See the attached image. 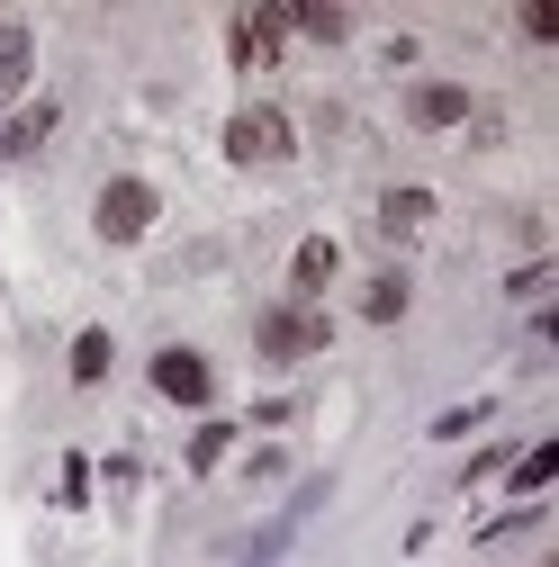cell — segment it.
I'll return each instance as SVG.
<instances>
[{"mask_svg":"<svg viewBox=\"0 0 559 567\" xmlns=\"http://www.w3.org/2000/svg\"><path fill=\"white\" fill-rule=\"evenodd\" d=\"M478 423H497V405H487V396H469V405H443V414H434V442H460V433H478Z\"/></svg>","mask_w":559,"mask_h":567,"instance_id":"17","label":"cell"},{"mask_svg":"<svg viewBox=\"0 0 559 567\" xmlns=\"http://www.w3.org/2000/svg\"><path fill=\"white\" fill-rule=\"evenodd\" d=\"M226 451H235V423H226V414H207L199 433H190V477H207V468H217Z\"/></svg>","mask_w":559,"mask_h":567,"instance_id":"16","label":"cell"},{"mask_svg":"<svg viewBox=\"0 0 559 567\" xmlns=\"http://www.w3.org/2000/svg\"><path fill=\"white\" fill-rule=\"evenodd\" d=\"M289 414H298V405H289V396H262V405H253V414H244V423H262V433H280V423H289Z\"/></svg>","mask_w":559,"mask_h":567,"instance_id":"23","label":"cell"},{"mask_svg":"<svg viewBox=\"0 0 559 567\" xmlns=\"http://www.w3.org/2000/svg\"><path fill=\"white\" fill-rule=\"evenodd\" d=\"M334 342V324H325V307H262L253 316V351H262V370H298V361H316V351Z\"/></svg>","mask_w":559,"mask_h":567,"instance_id":"2","label":"cell"},{"mask_svg":"<svg viewBox=\"0 0 559 567\" xmlns=\"http://www.w3.org/2000/svg\"><path fill=\"white\" fill-rule=\"evenodd\" d=\"M515 37H524V45H550L559 19H550V10H515Z\"/></svg>","mask_w":559,"mask_h":567,"instance_id":"21","label":"cell"},{"mask_svg":"<svg viewBox=\"0 0 559 567\" xmlns=\"http://www.w3.org/2000/svg\"><path fill=\"white\" fill-rule=\"evenodd\" d=\"M506 289H515V298H541V289H550V261H524V270H506Z\"/></svg>","mask_w":559,"mask_h":567,"instance_id":"22","label":"cell"},{"mask_svg":"<svg viewBox=\"0 0 559 567\" xmlns=\"http://www.w3.org/2000/svg\"><path fill=\"white\" fill-rule=\"evenodd\" d=\"M118 370V342H109V324H82L73 333V388H100Z\"/></svg>","mask_w":559,"mask_h":567,"instance_id":"14","label":"cell"},{"mask_svg":"<svg viewBox=\"0 0 559 567\" xmlns=\"http://www.w3.org/2000/svg\"><path fill=\"white\" fill-rule=\"evenodd\" d=\"M415 307V270H370L362 279V324H406Z\"/></svg>","mask_w":559,"mask_h":567,"instance_id":"11","label":"cell"},{"mask_svg":"<svg viewBox=\"0 0 559 567\" xmlns=\"http://www.w3.org/2000/svg\"><path fill=\"white\" fill-rule=\"evenodd\" d=\"M506 468H515V451H506V442H487V451L469 460V477H460V486H487V477H506Z\"/></svg>","mask_w":559,"mask_h":567,"instance_id":"19","label":"cell"},{"mask_svg":"<svg viewBox=\"0 0 559 567\" xmlns=\"http://www.w3.org/2000/svg\"><path fill=\"white\" fill-rule=\"evenodd\" d=\"M370 217H379V235H388V244H415V235L434 226V189H379Z\"/></svg>","mask_w":559,"mask_h":567,"instance_id":"10","label":"cell"},{"mask_svg":"<svg viewBox=\"0 0 559 567\" xmlns=\"http://www.w3.org/2000/svg\"><path fill=\"white\" fill-rule=\"evenodd\" d=\"M280 477H289V460H280V451H253V460H244V486H280Z\"/></svg>","mask_w":559,"mask_h":567,"instance_id":"20","label":"cell"},{"mask_svg":"<svg viewBox=\"0 0 559 567\" xmlns=\"http://www.w3.org/2000/svg\"><path fill=\"white\" fill-rule=\"evenodd\" d=\"M54 505H91V460H82V451H63V486H54Z\"/></svg>","mask_w":559,"mask_h":567,"instance_id":"18","label":"cell"},{"mask_svg":"<svg viewBox=\"0 0 559 567\" xmlns=\"http://www.w3.org/2000/svg\"><path fill=\"white\" fill-rule=\"evenodd\" d=\"M298 154V117L289 109H271V100H244L226 117V163L235 172H271V163H289Z\"/></svg>","mask_w":559,"mask_h":567,"instance_id":"1","label":"cell"},{"mask_svg":"<svg viewBox=\"0 0 559 567\" xmlns=\"http://www.w3.org/2000/svg\"><path fill=\"white\" fill-rule=\"evenodd\" d=\"M316 505H325V486H298V495H289V505H280L262 532H244V540H235V567H271L280 549H289V540L307 532V514H316Z\"/></svg>","mask_w":559,"mask_h":567,"instance_id":"6","label":"cell"},{"mask_svg":"<svg viewBox=\"0 0 559 567\" xmlns=\"http://www.w3.org/2000/svg\"><path fill=\"white\" fill-rule=\"evenodd\" d=\"M154 217H163V189L135 181V172H118V181L100 189V207H91V235H100V244H145Z\"/></svg>","mask_w":559,"mask_h":567,"instance_id":"3","label":"cell"},{"mask_svg":"<svg viewBox=\"0 0 559 567\" xmlns=\"http://www.w3.org/2000/svg\"><path fill=\"white\" fill-rule=\"evenodd\" d=\"M469 109H478V100H469L460 82H415V91H406V126H415V135H451V126H469Z\"/></svg>","mask_w":559,"mask_h":567,"instance_id":"7","label":"cell"},{"mask_svg":"<svg viewBox=\"0 0 559 567\" xmlns=\"http://www.w3.org/2000/svg\"><path fill=\"white\" fill-rule=\"evenodd\" d=\"M289 19V37H307V45H343L353 37V10H334V0H298V10H280Z\"/></svg>","mask_w":559,"mask_h":567,"instance_id":"13","label":"cell"},{"mask_svg":"<svg viewBox=\"0 0 559 567\" xmlns=\"http://www.w3.org/2000/svg\"><path fill=\"white\" fill-rule=\"evenodd\" d=\"M54 126H63V109H54V100H37V109H10V117H0V163L37 154V145H45Z\"/></svg>","mask_w":559,"mask_h":567,"instance_id":"12","label":"cell"},{"mask_svg":"<svg viewBox=\"0 0 559 567\" xmlns=\"http://www.w3.org/2000/svg\"><path fill=\"white\" fill-rule=\"evenodd\" d=\"M145 379H154L163 405H190V414L217 396V370H207V351H190V342H163L154 361H145Z\"/></svg>","mask_w":559,"mask_h":567,"instance_id":"5","label":"cell"},{"mask_svg":"<svg viewBox=\"0 0 559 567\" xmlns=\"http://www.w3.org/2000/svg\"><path fill=\"white\" fill-rule=\"evenodd\" d=\"M226 63H235V73H271V63H289V19H280V10H235L226 19Z\"/></svg>","mask_w":559,"mask_h":567,"instance_id":"4","label":"cell"},{"mask_svg":"<svg viewBox=\"0 0 559 567\" xmlns=\"http://www.w3.org/2000/svg\"><path fill=\"white\" fill-rule=\"evenodd\" d=\"M550 477H559V451H550V442H532V451H515V468H506V486L524 495V505H532V495H541Z\"/></svg>","mask_w":559,"mask_h":567,"instance_id":"15","label":"cell"},{"mask_svg":"<svg viewBox=\"0 0 559 567\" xmlns=\"http://www.w3.org/2000/svg\"><path fill=\"white\" fill-rule=\"evenodd\" d=\"M334 279H343V244H334V235H307V244L289 252V307H316Z\"/></svg>","mask_w":559,"mask_h":567,"instance_id":"8","label":"cell"},{"mask_svg":"<svg viewBox=\"0 0 559 567\" xmlns=\"http://www.w3.org/2000/svg\"><path fill=\"white\" fill-rule=\"evenodd\" d=\"M37 82V28L28 19H0V109H19Z\"/></svg>","mask_w":559,"mask_h":567,"instance_id":"9","label":"cell"}]
</instances>
